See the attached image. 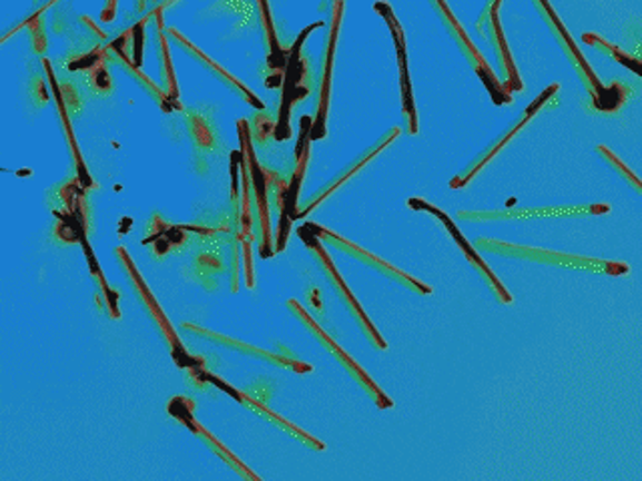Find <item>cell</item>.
Listing matches in <instances>:
<instances>
[{"label":"cell","instance_id":"6da1fadb","mask_svg":"<svg viewBox=\"0 0 642 481\" xmlns=\"http://www.w3.org/2000/svg\"><path fill=\"white\" fill-rule=\"evenodd\" d=\"M534 7L541 12L542 19L546 22V27L552 30V35L559 40L562 50L566 52V57L571 60L572 67L579 72V79H581L582 85L586 92L591 95L592 107L601 112H616L624 105L626 100V92L629 90L624 89L619 82H614L612 87H604L601 77L596 75V70L592 69L591 62L586 60V57L582 55V50L579 49L576 40L572 39L571 32L566 29V24L562 22L559 12L554 10L551 4V0H532Z\"/></svg>","mask_w":642,"mask_h":481},{"label":"cell","instance_id":"7a4b0ae2","mask_svg":"<svg viewBox=\"0 0 642 481\" xmlns=\"http://www.w3.org/2000/svg\"><path fill=\"white\" fill-rule=\"evenodd\" d=\"M476 245H478V249L494 253L500 257H508V259L532 261V263H542V265L586 271V273H599V275H611V277H624L631 271L626 263H619V261L596 259V257H586V255L529 247V245H516V243H508V240L488 239V237H480Z\"/></svg>","mask_w":642,"mask_h":481},{"label":"cell","instance_id":"3957f363","mask_svg":"<svg viewBox=\"0 0 642 481\" xmlns=\"http://www.w3.org/2000/svg\"><path fill=\"white\" fill-rule=\"evenodd\" d=\"M117 257L121 261L122 269L127 273V277L131 279L134 283L135 291H137V295H139V300L145 305V310L151 313V317H154L155 325L159 327L161 331V335H164L165 341L169 343V350H171V355H174L175 363L179 365V367H184V370H195L199 371L201 367L197 365V363H204L201 357H191L189 355V351L184 345V341L179 337V333L174 327V323L169 321V317L165 315L164 307H161V303L157 301V297L154 295V291L149 287V283L145 281L144 275H141V271L139 267L135 265L134 257H131V253L125 249V247H117Z\"/></svg>","mask_w":642,"mask_h":481},{"label":"cell","instance_id":"277c9868","mask_svg":"<svg viewBox=\"0 0 642 481\" xmlns=\"http://www.w3.org/2000/svg\"><path fill=\"white\" fill-rule=\"evenodd\" d=\"M286 305L287 310L292 311L297 320L302 321V325H304L306 330H309V333L332 353V357L342 363V367L356 380L357 385L366 391L367 395L372 397V401L376 403L377 410H392V408H394V400L389 397L388 393L382 390V387L377 385L376 380L354 360V355H349V353L307 313L306 305H302L297 300H287Z\"/></svg>","mask_w":642,"mask_h":481},{"label":"cell","instance_id":"5b68a950","mask_svg":"<svg viewBox=\"0 0 642 481\" xmlns=\"http://www.w3.org/2000/svg\"><path fill=\"white\" fill-rule=\"evenodd\" d=\"M237 137H239V153L247 163L249 177H251V200H254L255 213H257V225L261 233V245L259 253L264 259L276 257V247H274V230H271V217H269V189H267L266 173L259 165L257 155H255L254 139H251V127L249 120H237Z\"/></svg>","mask_w":642,"mask_h":481},{"label":"cell","instance_id":"8992f818","mask_svg":"<svg viewBox=\"0 0 642 481\" xmlns=\"http://www.w3.org/2000/svg\"><path fill=\"white\" fill-rule=\"evenodd\" d=\"M432 7L436 9L439 14V19L444 20L446 24V30L450 32V37L456 40L462 55L466 57L472 69L476 70L478 79L482 80V85L488 90L490 97H492V102L494 105H510L512 102V95L508 90L504 89L502 80H498V75L492 70L488 65L486 57L482 55V50L474 45V40L470 39L468 32L464 29V24L460 22L458 17L454 14V10L450 9L448 0H429Z\"/></svg>","mask_w":642,"mask_h":481},{"label":"cell","instance_id":"52a82bcc","mask_svg":"<svg viewBox=\"0 0 642 481\" xmlns=\"http://www.w3.org/2000/svg\"><path fill=\"white\" fill-rule=\"evenodd\" d=\"M304 227H306L312 235H316L317 239L322 240L324 245H332L334 249L346 253V255L354 257V259L359 261V263H364L367 267H372V269H376L377 273L386 275L388 279L396 281L402 287L414 291V293H418V295H432V293H434V289L429 287L428 283H424V281H419L418 277H414V275H409L406 271L399 269L396 265H392L388 261L377 257L376 253L359 247L357 243L346 239L344 235H339L336 230L326 229V227H322V225H317V223H306Z\"/></svg>","mask_w":642,"mask_h":481},{"label":"cell","instance_id":"ba28073f","mask_svg":"<svg viewBox=\"0 0 642 481\" xmlns=\"http://www.w3.org/2000/svg\"><path fill=\"white\" fill-rule=\"evenodd\" d=\"M297 235H299V239L304 240V245L314 253V257L319 261V265L326 271L327 277H329L332 285H334V291H336L337 295L342 297V301L346 303L347 310L354 315V320L359 323L362 331L366 333L367 341H369L376 350H388V341L382 337V333L376 330V325L372 323L364 307L359 305V301H357L356 295H354V291L347 287V283L344 281V277H342L339 269H337L336 263L332 259V255L327 253L326 245L317 239L316 235H312L304 225L297 229Z\"/></svg>","mask_w":642,"mask_h":481},{"label":"cell","instance_id":"9c48e42d","mask_svg":"<svg viewBox=\"0 0 642 481\" xmlns=\"http://www.w3.org/2000/svg\"><path fill=\"white\" fill-rule=\"evenodd\" d=\"M374 10L384 19L386 27L392 32L394 47H396V60H398L399 105H402V112L406 117V129H408L412 137H416L419 132L418 107H416L412 79H409L406 30H404L402 22L396 17V12L386 0H377L376 4H374Z\"/></svg>","mask_w":642,"mask_h":481},{"label":"cell","instance_id":"30bf717a","mask_svg":"<svg viewBox=\"0 0 642 481\" xmlns=\"http://www.w3.org/2000/svg\"><path fill=\"white\" fill-rule=\"evenodd\" d=\"M609 203H584V205H554V207H522L502 210H458V219L470 223L482 220L556 219V217H601L611 213Z\"/></svg>","mask_w":642,"mask_h":481},{"label":"cell","instance_id":"8fae6325","mask_svg":"<svg viewBox=\"0 0 642 481\" xmlns=\"http://www.w3.org/2000/svg\"><path fill=\"white\" fill-rule=\"evenodd\" d=\"M408 207L412 210H418V213H428L432 217H436V219L444 225V229L448 230L450 237L454 239V243L458 245L460 251H462V255L466 257L470 265L474 267V269L478 271L480 277L486 281L490 285V289L494 291V295L498 297L504 305H510L514 297H512V293L506 289V285L498 279V275L494 273V271L490 269L488 263L480 257L478 251L474 249L472 245H470V240L464 237V233L458 229V225L454 223V219L450 217L448 213H444V210L439 209L438 205H434V203H429V200L422 199V197H412L408 199Z\"/></svg>","mask_w":642,"mask_h":481},{"label":"cell","instance_id":"7c38bea8","mask_svg":"<svg viewBox=\"0 0 642 481\" xmlns=\"http://www.w3.org/2000/svg\"><path fill=\"white\" fill-rule=\"evenodd\" d=\"M167 411H169V415H171L175 421L184 423L185 428L191 431L195 438H199V440L204 441L205 448L211 451L215 458H219V460L224 461L225 465H227L229 470H234L239 478H244V480L247 481H261V475H257L255 471L249 470V465H245L244 461L239 460V458L235 455L234 451L229 450L225 443L217 440L214 433L207 430L204 423L195 418V403L189 400V397L177 395V397L169 401Z\"/></svg>","mask_w":642,"mask_h":481},{"label":"cell","instance_id":"4fadbf2b","mask_svg":"<svg viewBox=\"0 0 642 481\" xmlns=\"http://www.w3.org/2000/svg\"><path fill=\"white\" fill-rule=\"evenodd\" d=\"M199 373H201V377H204V380L207 381L209 385H214V387H217V390L227 393L229 397H234V400L237 401L239 405H244L245 410L251 411V413H255L257 418H261V420L274 423L276 428H279V430L284 431V433H287L289 438H294V440L299 441V443H304L307 450L326 451V443H324V441L317 440V438H314L312 433H307L306 430L297 428L296 423H292V421L287 420V418H284V415H279L277 411L269 410L264 401L255 400V397H251V395H247L245 391L237 390V387L231 385L229 381H225L224 377L215 375V373H211L209 370H205V367H201Z\"/></svg>","mask_w":642,"mask_h":481},{"label":"cell","instance_id":"5bb4252c","mask_svg":"<svg viewBox=\"0 0 642 481\" xmlns=\"http://www.w3.org/2000/svg\"><path fill=\"white\" fill-rule=\"evenodd\" d=\"M346 0H332V22L327 32L326 57H324V72L317 89V109L312 127V139L322 140L327 137V115L332 102V82H334V65H336L337 40L344 24Z\"/></svg>","mask_w":642,"mask_h":481},{"label":"cell","instance_id":"9a60e30c","mask_svg":"<svg viewBox=\"0 0 642 481\" xmlns=\"http://www.w3.org/2000/svg\"><path fill=\"white\" fill-rule=\"evenodd\" d=\"M559 89H561V85H559V82H552V85H549L546 89L542 90L541 95H539L536 99L532 100L531 105L526 107V110L522 112V117L518 119V122H516V125H514V127H512V129H510L508 132L502 137V139L496 140V143H494V145H492V147H490V149L486 150L484 155H480L478 159L474 160V163L470 165L468 169L462 170V173H458L454 179L450 180V189H466L470 183L476 179L480 173L486 169L490 163L496 159L500 153L508 147L510 143H512V139H516V137L521 135L522 130L526 129V127L531 125V120L536 119V115H539V112L544 109V105H549V102H551V100L556 97Z\"/></svg>","mask_w":642,"mask_h":481},{"label":"cell","instance_id":"2e32d148","mask_svg":"<svg viewBox=\"0 0 642 481\" xmlns=\"http://www.w3.org/2000/svg\"><path fill=\"white\" fill-rule=\"evenodd\" d=\"M181 327H184L185 331H189V333H194L197 337H201V340L211 341V343H217V345H221L225 350L244 353V355H249V357H255V360L266 361V363H271V365H276L279 370L292 371V373H297V375H312V373H314V365H312V363L296 360V357H292V355H279V353H274V351L264 350V347H257V345H249V343H245V341L235 340V337L224 335V333H219V331L207 330V327L195 325V323H189V321L181 323Z\"/></svg>","mask_w":642,"mask_h":481},{"label":"cell","instance_id":"e0dca14e","mask_svg":"<svg viewBox=\"0 0 642 481\" xmlns=\"http://www.w3.org/2000/svg\"><path fill=\"white\" fill-rule=\"evenodd\" d=\"M399 135H402V127H392V129L386 130V132L377 139V143L369 145V149L364 150L362 157L352 160L349 167H346V169L342 170L337 177L329 180L324 189L317 190L316 195H314L312 199L307 200L304 209H297L296 219H304V217H307L309 213H314L324 200L329 199L334 193H337V190L342 189V187L346 185L347 180L354 179L359 170L364 169L366 165H369L372 160L376 159L377 155H382L384 150L388 149L389 145H392L394 140L398 139Z\"/></svg>","mask_w":642,"mask_h":481},{"label":"cell","instance_id":"ac0fdd59","mask_svg":"<svg viewBox=\"0 0 642 481\" xmlns=\"http://www.w3.org/2000/svg\"><path fill=\"white\" fill-rule=\"evenodd\" d=\"M167 35H169V39H174L181 49L187 52V55H191L195 60H199L201 65H204L205 69L214 70L215 77L221 80L224 85H227L229 89L234 90L235 95L239 97V99L245 100L249 107H254L255 110H264L266 109V102L259 99L257 95H255L254 90L249 89L247 85H245L244 80L237 79L235 75H231L229 70L225 69L224 65H219L217 60L211 59L207 52L199 49L195 42L187 39L184 32L179 29H167Z\"/></svg>","mask_w":642,"mask_h":481},{"label":"cell","instance_id":"d6986e66","mask_svg":"<svg viewBox=\"0 0 642 481\" xmlns=\"http://www.w3.org/2000/svg\"><path fill=\"white\" fill-rule=\"evenodd\" d=\"M476 29L480 30V35H482V32L488 35L500 67L504 70V82H502L504 89L508 90L510 95L522 92V90H524V82H522L521 72H518V67H516V60L512 57L508 40H506V35H504V29H502L500 10H492L484 19H478Z\"/></svg>","mask_w":642,"mask_h":481},{"label":"cell","instance_id":"ffe728a7","mask_svg":"<svg viewBox=\"0 0 642 481\" xmlns=\"http://www.w3.org/2000/svg\"><path fill=\"white\" fill-rule=\"evenodd\" d=\"M41 62L42 69H45V75H47V79H49V85H51L52 97H55V102H57V110H59L62 132H65V139H67V145H69V150H71L72 163H75V170H77V179L81 180L82 185H85L87 189H92V187H95V180L91 179V173L87 169V163H85V157H82L79 140L75 137V130H72L71 122V110H69L67 102H65V97H62L59 80H57L55 69H52V62L49 59H42Z\"/></svg>","mask_w":642,"mask_h":481},{"label":"cell","instance_id":"44dd1931","mask_svg":"<svg viewBox=\"0 0 642 481\" xmlns=\"http://www.w3.org/2000/svg\"><path fill=\"white\" fill-rule=\"evenodd\" d=\"M107 50L112 52V55L117 57V60H119L122 69L127 70V72L147 90V95L155 100V105L161 109V112H165V115H171V112H174V100L169 97V92H167V89H164L161 85H157V82L135 62L134 55H131V50H129V42L125 39V35H121L117 40H112L111 45L107 47Z\"/></svg>","mask_w":642,"mask_h":481},{"label":"cell","instance_id":"7402d4cb","mask_svg":"<svg viewBox=\"0 0 642 481\" xmlns=\"http://www.w3.org/2000/svg\"><path fill=\"white\" fill-rule=\"evenodd\" d=\"M312 127H314V119L312 117H302L299 120V140H297L296 149V169L294 175L289 177V190H287L286 207L279 209V213H289L292 219L296 220L297 200H299V190H302V183L306 179L307 165H309V155H312Z\"/></svg>","mask_w":642,"mask_h":481},{"label":"cell","instance_id":"603a6c76","mask_svg":"<svg viewBox=\"0 0 642 481\" xmlns=\"http://www.w3.org/2000/svg\"><path fill=\"white\" fill-rule=\"evenodd\" d=\"M82 251H85V257H87V263H89V271H91V277L97 283V287L101 291V297L105 300V307H107V313L109 317L115 321L121 320V310H119V293L112 291L109 281L105 279L102 275L101 265L99 261L95 257V251H92L89 240H87V235L81 237Z\"/></svg>","mask_w":642,"mask_h":481},{"label":"cell","instance_id":"cb8c5ba5","mask_svg":"<svg viewBox=\"0 0 642 481\" xmlns=\"http://www.w3.org/2000/svg\"><path fill=\"white\" fill-rule=\"evenodd\" d=\"M582 42L589 45L592 49L599 50L602 55H606V57L616 60L621 67L632 70L636 77H641V60L632 57L631 52H626V49H621L619 45H612L609 40L602 39L601 35H596V32H584V35H582Z\"/></svg>","mask_w":642,"mask_h":481},{"label":"cell","instance_id":"d4e9b609","mask_svg":"<svg viewBox=\"0 0 642 481\" xmlns=\"http://www.w3.org/2000/svg\"><path fill=\"white\" fill-rule=\"evenodd\" d=\"M57 2H59V0H49V2H45L41 9L37 10V12H32L31 17L24 20L22 24H19L17 29L7 32V35L2 37V42H7L9 37L14 35L17 30L27 27V29H29V37H31L32 50H34L37 55H41L42 50L47 49V42H49V39H47V32H45V12L51 9L52 4H57Z\"/></svg>","mask_w":642,"mask_h":481},{"label":"cell","instance_id":"484cf974","mask_svg":"<svg viewBox=\"0 0 642 481\" xmlns=\"http://www.w3.org/2000/svg\"><path fill=\"white\" fill-rule=\"evenodd\" d=\"M255 7H257L261 27H264V32H266L269 60H271L276 67H279L282 59H284V50H282V45H279V39H277L276 22H274V14H271V9H269V0H255Z\"/></svg>","mask_w":642,"mask_h":481},{"label":"cell","instance_id":"4316f807","mask_svg":"<svg viewBox=\"0 0 642 481\" xmlns=\"http://www.w3.org/2000/svg\"><path fill=\"white\" fill-rule=\"evenodd\" d=\"M599 150V155H601L602 159L606 160L609 165H611L612 169L616 170L619 175H621L622 179L626 180L629 185H632V189L636 190V193H642V183L639 177H636V173L624 163V160L614 153V150L609 149L606 145H599L596 147Z\"/></svg>","mask_w":642,"mask_h":481},{"label":"cell","instance_id":"83f0119b","mask_svg":"<svg viewBox=\"0 0 642 481\" xmlns=\"http://www.w3.org/2000/svg\"><path fill=\"white\" fill-rule=\"evenodd\" d=\"M187 127H189V135H191V139L195 140L197 147H201V149H214V130H211L209 122H207L201 115L189 112V115H187Z\"/></svg>","mask_w":642,"mask_h":481},{"label":"cell","instance_id":"f1b7e54d","mask_svg":"<svg viewBox=\"0 0 642 481\" xmlns=\"http://www.w3.org/2000/svg\"><path fill=\"white\" fill-rule=\"evenodd\" d=\"M277 122L274 117H269L266 112H257L254 119V137L259 145H267L269 140L276 137Z\"/></svg>","mask_w":642,"mask_h":481},{"label":"cell","instance_id":"f546056e","mask_svg":"<svg viewBox=\"0 0 642 481\" xmlns=\"http://www.w3.org/2000/svg\"><path fill=\"white\" fill-rule=\"evenodd\" d=\"M239 247H241V261H244L245 285H247V289H254V237H251V239L241 240Z\"/></svg>","mask_w":642,"mask_h":481},{"label":"cell","instance_id":"4dcf8cb0","mask_svg":"<svg viewBox=\"0 0 642 481\" xmlns=\"http://www.w3.org/2000/svg\"><path fill=\"white\" fill-rule=\"evenodd\" d=\"M59 87H61L62 97H65V102H67L69 110L81 112L82 100L79 90L75 89L71 82H59Z\"/></svg>","mask_w":642,"mask_h":481},{"label":"cell","instance_id":"1f68e13d","mask_svg":"<svg viewBox=\"0 0 642 481\" xmlns=\"http://www.w3.org/2000/svg\"><path fill=\"white\" fill-rule=\"evenodd\" d=\"M117 10H119V0H107L101 12V22L109 24V22L117 19Z\"/></svg>","mask_w":642,"mask_h":481},{"label":"cell","instance_id":"d6a6232c","mask_svg":"<svg viewBox=\"0 0 642 481\" xmlns=\"http://www.w3.org/2000/svg\"><path fill=\"white\" fill-rule=\"evenodd\" d=\"M502 2H504V0H486V7H484L482 12H480V19H484V17H486L488 12H492V10L502 9Z\"/></svg>","mask_w":642,"mask_h":481},{"label":"cell","instance_id":"836d02e7","mask_svg":"<svg viewBox=\"0 0 642 481\" xmlns=\"http://www.w3.org/2000/svg\"><path fill=\"white\" fill-rule=\"evenodd\" d=\"M149 7V0H137V14H144Z\"/></svg>","mask_w":642,"mask_h":481}]
</instances>
